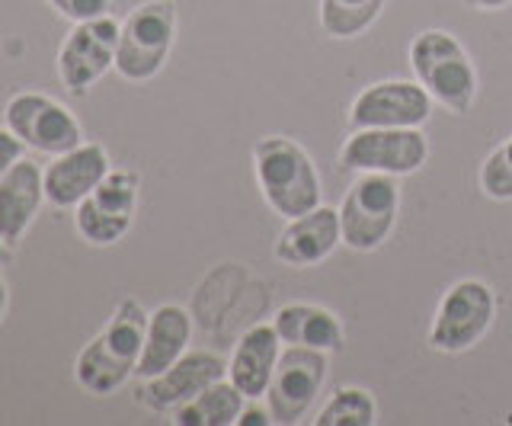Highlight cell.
Wrapping results in <instances>:
<instances>
[{
    "instance_id": "obj_1",
    "label": "cell",
    "mask_w": 512,
    "mask_h": 426,
    "mask_svg": "<svg viewBox=\"0 0 512 426\" xmlns=\"http://www.w3.org/2000/svg\"><path fill=\"white\" fill-rule=\"evenodd\" d=\"M151 314L141 308L135 298H125L116 305L109 324L96 334L74 362L77 385L90 394H112L119 391L132 372L138 369V359L144 350V334H148Z\"/></svg>"
},
{
    "instance_id": "obj_2",
    "label": "cell",
    "mask_w": 512,
    "mask_h": 426,
    "mask_svg": "<svg viewBox=\"0 0 512 426\" xmlns=\"http://www.w3.org/2000/svg\"><path fill=\"white\" fill-rule=\"evenodd\" d=\"M253 164L266 202L288 222L320 205L317 170L298 141L279 135L260 138L253 148Z\"/></svg>"
},
{
    "instance_id": "obj_3",
    "label": "cell",
    "mask_w": 512,
    "mask_h": 426,
    "mask_svg": "<svg viewBox=\"0 0 512 426\" xmlns=\"http://www.w3.org/2000/svg\"><path fill=\"white\" fill-rule=\"evenodd\" d=\"M410 65L432 100H439L458 116L468 113L477 97V71L455 36L439 33V29L416 36L410 45Z\"/></svg>"
},
{
    "instance_id": "obj_4",
    "label": "cell",
    "mask_w": 512,
    "mask_h": 426,
    "mask_svg": "<svg viewBox=\"0 0 512 426\" xmlns=\"http://www.w3.org/2000/svg\"><path fill=\"white\" fill-rule=\"evenodd\" d=\"M176 36V4L173 0H148L122 20L116 71L125 81H151L167 65Z\"/></svg>"
},
{
    "instance_id": "obj_5",
    "label": "cell",
    "mask_w": 512,
    "mask_h": 426,
    "mask_svg": "<svg viewBox=\"0 0 512 426\" xmlns=\"http://www.w3.org/2000/svg\"><path fill=\"white\" fill-rule=\"evenodd\" d=\"M400 186L391 173H362L340 205V238L352 250H375L394 228Z\"/></svg>"
},
{
    "instance_id": "obj_6",
    "label": "cell",
    "mask_w": 512,
    "mask_h": 426,
    "mask_svg": "<svg viewBox=\"0 0 512 426\" xmlns=\"http://www.w3.org/2000/svg\"><path fill=\"white\" fill-rule=\"evenodd\" d=\"M4 122L26 148L39 154L55 157L84 141V129H80V122L71 109L39 90L13 93L4 109Z\"/></svg>"
},
{
    "instance_id": "obj_7",
    "label": "cell",
    "mask_w": 512,
    "mask_h": 426,
    "mask_svg": "<svg viewBox=\"0 0 512 426\" xmlns=\"http://www.w3.org/2000/svg\"><path fill=\"white\" fill-rule=\"evenodd\" d=\"M119 29L122 23L112 17V13L74 23V29L64 36L58 49V77L64 90L84 97L109 68H116Z\"/></svg>"
},
{
    "instance_id": "obj_8",
    "label": "cell",
    "mask_w": 512,
    "mask_h": 426,
    "mask_svg": "<svg viewBox=\"0 0 512 426\" xmlns=\"http://www.w3.org/2000/svg\"><path fill=\"white\" fill-rule=\"evenodd\" d=\"M327 378V353L311 350V346H288L279 353L276 372L266 388V407L272 414V423H298L314 398L324 388Z\"/></svg>"
},
{
    "instance_id": "obj_9",
    "label": "cell",
    "mask_w": 512,
    "mask_h": 426,
    "mask_svg": "<svg viewBox=\"0 0 512 426\" xmlns=\"http://www.w3.org/2000/svg\"><path fill=\"white\" fill-rule=\"evenodd\" d=\"M429 145L420 129H359L346 138L340 164L362 173H391L404 177L426 164Z\"/></svg>"
},
{
    "instance_id": "obj_10",
    "label": "cell",
    "mask_w": 512,
    "mask_h": 426,
    "mask_svg": "<svg viewBox=\"0 0 512 426\" xmlns=\"http://www.w3.org/2000/svg\"><path fill=\"white\" fill-rule=\"evenodd\" d=\"M493 292L477 279H464L448 289L442 305L436 311V321L429 330L432 350L439 353H464L487 334L493 324Z\"/></svg>"
},
{
    "instance_id": "obj_11",
    "label": "cell",
    "mask_w": 512,
    "mask_h": 426,
    "mask_svg": "<svg viewBox=\"0 0 512 426\" xmlns=\"http://www.w3.org/2000/svg\"><path fill=\"white\" fill-rule=\"evenodd\" d=\"M432 113L429 90L410 81H384L359 93L352 103L349 129H420Z\"/></svg>"
},
{
    "instance_id": "obj_12",
    "label": "cell",
    "mask_w": 512,
    "mask_h": 426,
    "mask_svg": "<svg viewBox=\"0 0 512 426\" xmlns=\"http://www.w3.org/2000/svg\"><path fill=\"white\" fill-rule=\"evenodd\" d=\"M228 375V362L215 353H186L173 362L167 372L154 378H144L138 388V401L151 410H176L180 404L192 401L208 385L221 382Z\"/></svg>"
},
{
    "instance_id": "obj_13",
    "label": "cell",
    "mask_w": 512,
    "mask_h": 426,
    "mask_svg": "<svg viewBox=\"0 0 512 426\" xmlns=\"http://www.w3.org/2000/svg\"><path fill=\"white\" fill-rule=\"evenodd\" d=\"M109 170L112 167L106 148L93 145V141H80L77 148L55 154V161L42 170L45 202H52L55 209H74L77 202H84L100 186Z\"/></svg>"
},
{
    "instance_id": "obj_14",
    "label": "cell",
    "mask_w": 512,
    "mask_h": 426,
    "mask_svg": "<svg viewBox=\"0 0 512 426\" xmlns=\"http://www.w3.org/2000/svg\"><path fill=\"white\" fill-rule=\"evenodd\" d=\"M45 202V183L39 164L20 157L4 177H0V241L16 247L32 228Z\"/></svg>"
},
{
    "instance_id": "obj_15",
    "label": "cell",
    "mask_w": 512,
    "mask_h": 426,
    "mask_svg": "<svg viewBox=\"0 0 512 426\" xmlns=\"http://www.w3.org/2000/svg\"><path fill=\"white\" fill-rule=\"evenodd\" d=\"M340 212L317 205V209L304 212L285 225V231L276 241V260L285 266H314L333 254L340 244Z\"/></svg>"
},
{
    "instance_id": "obj_16",
    "label": "cell",
    "mask_w": 512,
    "mask_h": 426,
    "mask_svg": "<svg viewBox=\"0 0 512 426\" xmlns=\"http://www.w3.org/2000/svg\"><path fill=\"white\" fill-rule=\"evenodd\" d=\"M279 343H282L279 330L269 324H256L240 337L237 350L228 362V378L244 398H263L266 394L279 362Z\"/></svg>"
},
{
    "instance_id": "obj_17",
    "label": "cell",
    "mask_w": 512,
    "mask_h": 426,
    "mask_svg": "<svg viewBox=\"0 0 512 426\" xmlns=\"http://www.w3.org/2000/svg\"><path fill=\"white\" fill-rule=\"evenodd\" d=\"M189 340H192L189 311L180 305H160L148 318V334H144V350L135 375L154 378L160 372H167L176 359L186 356Z\"/></svg>"
},
{
    "instance_id": "obj_18",
    "label": "cell",
    "mask_w": 512,
    "mask_h": 426,
    "mask_svg": "<svg viewBox=\"0 0 512 426\" xmlns=\"http://www.w3.org/2000/svg\"><path fill=\"white\" fill-rule=\"evenodd\" d=\"M282 343L288 346H311V350L333 353L343 346V327L327 308L317 305H285L276 314V324Z\"/></svg>"
},
{
    "instance_id": "obj_19",
    "label": "cell",
    "mask_w": 512,
    "mask_h": 426,
    "mask_svg": "<svg viewBox=\"0 0 512 426\" xmlns=\"http://www.w3.org/2000/svg\"><path fill=\"white\" fill-rule=\"evenodd\" d=\"M240 410H244V394L237 391L234 382H215L192 401L173 410L176 426H231L237 423Z\"/></svg>"
},
{
    "instance_id": "obj_20",
    "label": "cell",
    "mask_w": 512,
    "mask_h": 426,
    "mask_svg": "<svg viewBox=\"0 0 512 426\" xmlns=\"http://www.w3.org/2000/svg\"><path fill=\"white\" fill-rule=\"evenodd\" d=\"M138 173L135 170H109L100 180V186L87 196V202L96 212L109 215L112 222H122L132 228L135 222V209H138Z\"/></svg>"
},
{
    "instance_id": "obj_21",
    "label": "cell",
    "mask_w": 512,
    "mask_h": 426,
    "mask_svg": "<svg viewBox=\"0 0 512 426\" xmlns=\"http://www.w3.org/2000/svg\"><path fill=\"white\" fill-rule=\"evenodd\" d=\"M384 0H320V26L333 39H352L378 20Z\"/></svg>"
},
{
    "instance_id": "obj_22",
    "label": "cell",
    "mask_w": 512,
    "mask_h": 426,
    "mask_svg": "<svg viewBox=\"0 0 512 426\" xmlns=\"http://www.w3.org/2000/svg\"><path fill=\"white\" fill-rule=\"evenodd\" d=\"M317 426H372L375 423V401L362 388H340L320 410Z\"/></svg>"
},
{
    "instance_id": "obj_23",
    "label": "cell",
    "mask_w": 512,
    "mask_h": 426,
    "mask_svg": "<svg viewBox=\"0 0 512 426\" xmlns=\"http://www.w3.org/2000/svg\"><path fill=\"white\" fill-rule=\"evenodd\" d=\"M480 186L490 199H512V138L503 141L480 170Z\"/></svg>"
},
{
    "instance_id": "obj_24",
    "label": "cell",
    "mask_w": 512,
    "mask_h": 426,
    "mask_svg": "<svg viewBox=\"0 0 512 426\" xmlns=\"http://www.w3.org/2000/svg\"><path fill=\"white\" fill-rule=\"evenodd\" d=\"M64 20L71 23H84V20H96V17H106L112 0H48Z\"/></svg>"
},
{
    "instance_id": "obj_25",
    "label": "cell",
    "mask_w": 512,
    "mask_h": 426,
    "mask_svg": "<svg viewBox=\"0 0 512 426\" xmlns=\"http://www.w3.org/2000/svg\"><path fill=\"white\" fill-rule=\"evenodd\" d=\"M23 151H26V145L7 129V125H4V129H0V177H4V173H7L16 161H20Z\"/></svg>"
},
{
    "instance_id": "obj_26",
    "label": "cell",
    "mask_w": 512,
    "mask_h": 426,
    "mask_svg": "<svg viewBox=\"0 0 512 426\" xmlns=\"http://www.w3.org/2000/svg\"><path fill=\"white\" fill-rule=\"evenodd\" d=\"M237 423L240 426H266V423H272V414H269V407L266 410H260V407H244V410H240Z\"/></svg>"
},
{
    "instance_id": "obj_27",
    "label": "cell",
    "mask_w": 512,
    "mask_h": 426,
    "mask_svg": "<svg viewBox=\"0 0 512 426\" xmlns=\"http://www.w3.org/2000/svg\"><path fill=\"white\" fill-rule=\"evenodd\" d=\"M7 308H10V289H7V279L0 276V321L7 318Z\"/></svg>"
},
{
    "instance_id": "obj_28",
    "label": "cell",
    "mask_w": 512,
    "mask_h": 426,
    "mask_svg": "<svg viewBox=\"0 0 512 426\" xmlns=\"http://www.w3.org/2000/svg\"><path fill=\"white\" fill-rule=\"evenodd\" d=\"M471 4H474L477 10H500V7L512 4V0H471Z\"/></svg>"
},
{
    "instance_id": "obj_29",
    "label": "cell",
    "mask_w": 512,
    "mask_h": 426,
    "mask_svg": "<svg viewBox=\"0 0 512 426\" xmlns=\"http://www.w3.org/2000/svg\"><path fill=\"white\" fill-rule=\"evenodd\" d=\"M10 250H13V247H7L4 241H0V266H7V263H10Z\"/></svg>"
}]
</instances>
